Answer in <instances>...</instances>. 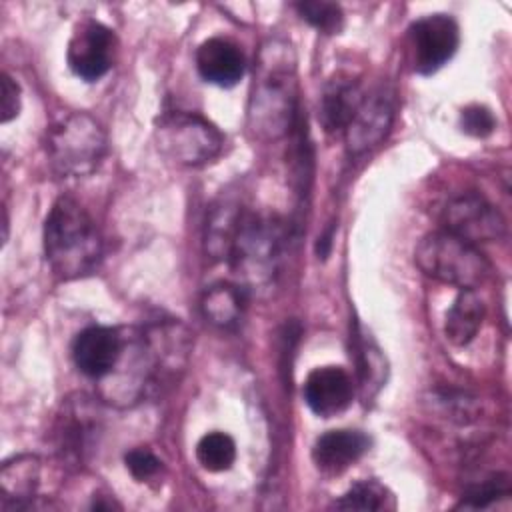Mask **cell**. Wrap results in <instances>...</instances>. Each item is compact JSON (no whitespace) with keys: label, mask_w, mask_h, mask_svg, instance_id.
Returning <instances> with one entry per match:
<instances>
[{"label":"cell","mask_w":512,"mask_h":512,"mask_svg":"<svg viewBox=\"0 0 512 512\" xmlns=\"http://www.w3.org/2000/svg\"><path fill=\"white\" fill-rule=\"evenodd\" d=\"M52 432L60 460L68 466H82L98 444L100 412L96 404L84 394L68 396L62 402Z\"/></svg>","instance_id":"obj_7"},{"label":"cell","mask_w":512,"mask_h":512,"mask_svg":"<svg viewBox=\"0 0 512 512\" xmlns=\"http://www.w3.org/2000/svg\"><path fill=\"white\" fill-rule=\"evenodd\" d=\"M302 394L316 416L332 418L350 406L354 398V382L340 366H320L308 374Z\"/></svg>","instance_id":"obj_14"},{"label":"cell","mask_w":512,"mask_h":512,"mask_svg":"<svg viewBox=\"0 0 512 512\" xmlns=\"http://www.w3.org/2000/svg\"><path fill=\"white\" fill-rule=\"evenodd\" d=\"M126 342V328L118 326H88L72 344V358L76 368L92 378L104 380L118 364Z\"/></svg>","instance_id":"obj_13"},{"label":"cell","mask_w":512,"mask_h":512,"mask_svg":"<svg viewBox=\"0 0 512 512\" xmlns=\"http://www.w3.org/2000/svg\"><path fill=\"white\" fill-rule=\"evenodd\" d=\"M394 120V94L386 88H376L362 96L344 134L350 154H364L378 146Z\"/></svg>","instance_id":"obj_12"},{"label":"cell","mask_w":512,"mask_h":512,"mask_svg":"<svg viewBox=\"0 0 512 512\" xmlns=\"http://www.w3.org/2000/svg\"><path fill=\"white\" fill-rule=\"evenodd\" d=\"M156 390L172 386L188 366L192 334L176 318H160L142 328Z\"/></svg>","instance_id":"obj_8"},{"label":"cell","mask_w":512,"mask_h":512,"mask_svg":"<svg viewBox=\"0 0 512 512\" xmlns=\"http://www.w3.org/2000/svg\"><path fill=\"white\" fill-rule=\"evenodd\" d=\"M196 460L208 472H224L236 460V444L226 432H208L196 444Z\"/></svg>","instance_id":"obj_23"},{"label":"cell","mask_w":512,"mask_h":512,"mask_svg":"<svg viewBox=\"0 0 512 512\" xmlns=\"http://www.w3.org/2000/svg\"><path fill=\"white\" fill-rule=\"evenodd\" d=\"M196 68L204 82L220 88H232L246 72V58L236 42L214 36L198 46Z\"/></svg>","instance_id":"obj_15"},{"label":"cell","mask_w":512,"mask_h":512,"mask_svg":"<svg viewBox=\"0 0 512 512\" xmlns=\"http://www.w3.org/2000/svg\"><path fill=\"white\" fill-rule=\"evenodd\" d=\"M44 148L54 174L82 178L98 170L106 156L108 140L96 118L86 112H68L46 130Z\"/></svg>","instance_id":"obj_4"},{"label":"cell","mask_w":512,"mask_h":512,"mask_svg":"<svg viewBox=\"0 0 512 512\" xmlns=\"http://www.w3.org/2000/svg\"><path fill=\"white\" fill-rule=\"evenodd\" d=\"M44 254L62 280L92 274L102 258V236L96 222L70 196L58 198L44 222Z\"/></svg>","instance_id":"obj_2"},{"label":"cell","mask_w":512,"mask_h":512,"mask_svg":"<svg viewBox=\"0 0 512 512\" xmlns=\"http://www.w3.org/2000/svg\"><path fill=\"white\" fill-rule=\"evenodd\" d=\"M2 102H0V120L2 124L14 120L20 114V86L10 74H2Z\"/></svg>","instance_id":"obj_29"},{"label":"cell","mask_w":512,"mask_h":512,"mask_svg":"<svg viewBox=\"0 0 512 512\" xmlns=\"http://www.w3.org/2000/svg\"><path fill=\"white\" fill-rule=\"evenodd\" d=\"M364 92L358 80L338 74L324 84L318 102V120L322 128L330 134L344 132L350 118L354 116Z\"/></svg>","instance_id":"obj_18"},{"label":"cell","mask_w":512,"mask_h":512,"mask_svg":"<svg viewBox=\"0 0 512 512\" xmlns=\"http://www.w3.org/2000/svg\"><path fill=\"white\" fill-rule=\"evenodd\" d=\"M356 354H358V374H360V386L362 390L370 392L372 386H380L382 378V358L380 350L368 342V340H356Z\"/></svg>","instance_id":"obj_26"},{"label":"cell","mask_w":512,"mask_h":512,"mask_svg":"<svg viewBox=\"0 0 512 512\" xmlns=\"http://www.w3.org/2000/svg\"><path fill=\"white\" fill-rule=\"evenodd\" d=\"M484 302L476 290L464 288L458 292L450 308L446 310L444 334L454 346H466L478 334L484 322Z\"/></svg>","instance_id":"obj_20"},{"label":"cell","mask_w":512,"mask_h":512,"mask_svg":"<svg viewBox=\"0 0 512 512\" xmlns=\"http://www.w3.org/2000/svg\"><path fill=\"white\" fill-rule=\"evenodd\" d=\"M396 506L392 492L378 480L354 482L332 508L336 510H392Z\"/></svg>","instance_id":"obj_22"},{"label":"cell","mask_w":512,"mask_h":512,"mask_svg":"<svg viewBox=\"0 0 512 512\" xmlns=\"http://www.w3.org/2000/svg\"><path fill=\"white\" fill-rule=\"evenodd\" d=\"M368 448L370 438L360 430H328L316 438L312 446V460L320 472L336 476L358 462Z\"/></svg>","instance_id":"obj_16"},{"label":"cell","mask_w":512,"mask_h":512,"mask_svg":"<svg viewBox=\"0 0 512 512\" xmlns=\"http://www.w3.org/2000/svg\"><path fill=\"white\" fill-rule=\"evenodd\" d=\"M242 212L244 208L232 198H222L212 206L204 232V248L212 260H228Z\"/></svg>","instance_id":"obj_21"},{"label":"cell","mask_w":512,"mask_h":512,"mask_svg":"<svg viewBox=\"0 0 512 512\" xmlns=\"http://www.w3.org/2000/svg\"><path fill=\"white\" fill-rule=\"evenodd\" d=\"M284 240L286 230L278 216L252 210L242 212L226 262L246 290L268 286L274 280Z\"/></svg>","instance_id":"obj_3"},{"label":"cell","mask_w":512,"mask_h":512,"mask_svg":"<svg viewBox=\"0 0 512 512\" xmlns=\"http://www.w3.org/2000/svg\"><path fill=\"white\" fill-rule=\"evenodd\" d=\"M510 494V478L508 474H502V472H496V474H490L486 478H482L480 482L472 484L458 508H468V510H480V508H488L490 504L498 502L500 498H506Z\"/></svg>","instance_id":"obj_24"},{"label":"cell","mask_w":512,"mask_h":512,"mask_svg":"<svg viewBox=\"0 0 512 512\" xmlns=\"http://www.w3.org/2000/svg\"><path fill=\"white\" fill-rule=\"evenodd\" d=\"M460 128L468 136L474 138H486L496 128V118L490 112V108L482 104H470L460 110Z\"/></svg>","instance_id":"obj_28"},{"label":"cell","mask_w":512,"mask_h":512,"mask_svg":"<svg viewBox=\"0 0 512 512\" xmlns=\"http://www.w3.org/2000/svg\"><path fill=\"white\" fill-rule=\"evenodd\" d=\"M248 304V290L242 284L216 282L204 290L200 310L208 324L220 330H232L240 324Z\"/></svg>","instance_id":"obj_19"},{"label":"cell","mask_w":512,"mask_h":512,"mask_svg":"<svg viewBox=\"0 0 512 512\" xmlns=\"http://www.w3.org/2000/svg\"><path fill=\"white\" fill-rule=\"evenodd\" d=\"M116 34L106 24L86 18L74 26L66 60L70 70L84 82H98L114 62Z\"/></svg>","instance_id":"obj_11"},{"label":"cell","mask_w":512,"mask_h":512,"mask_svg":"<svg viewBox=\"0 0 512 512\" xmlns=\"http://www.w3.org/2000/svg\"><path fill=\"white\" fill-rule=\"evenodd\" d=\"M156 144L168 160L182 166H200L222 152L224 138L204 116L168 110L156 120Z\"/></svg>","instance_id":"obj_6"},{"label":"cell","mask_w":512,"mask_h":512,"mask_svg":"<svg viewBox=\"0 0 512 512\" xmlns=\"http://www.w3.org/2000/svg\"><path fill=\"white\" fill-rule=\"evenodd\" d=\"M124 464L136 482H150L160 476L162 460L148 448H134L124 454Z\"/></svg>","instance_id":"obj_27"},{"label":"cell","mask_w":512,"mask_h":512,"mask_svg":"<svg viewBox=\"0 0 512 512\" xmlns=\"http://www.w3.org/2000/svg\"><path fill=\"white\" fill-rule=\"evenodd\" d=\"M414 260L426 276L458 290H476L492 272L490 260L478 246L446 230L426 234L416 246Z\"/></svg>","instance_id":"obj_5"},{"label":"cell","mask_w":512,"mask_h":512,"mask_svg":"<svg viewBox=\"0 0 512 512\" xmlns=\"http://www.w3.org/2000/svg\"><path fill=\"white\" fill-rule=\"evenodd\" d=\"M444 230L478 246L496 242L506 234V218L476 192H464L452 198L442 212Z\"/></svg>","instance_id":"obj_10"},{"label":"cell","mask_w":512,"mask_h":512,"mask_svg":"<svg viewBox=\"0 0 512 512\" xmlns=\"http://www.w3.org/2000/svg\"><path fill=\"white\" fill-rule=\"evenodd\" d=\"M460 44V28L448 14H428L408 28L414 72L430 76L452 60Z\"/></svg>","instance_id":"obj_9"},{"label":"cell","mask_w":512,"mask_h":512,"mask_svg":"<svg viewBox=\"0 0 512 512\" xmlns=\"http://www.w3.org/2000/svg\"><path fill=\"white\" fill-rule=\"evenodd\" d=\"M248 130L258 140H280L298 122V70L286 40H268L254 68L246 110Z\"/></svg>","instance_id":"obj_1"},{"label":"cell","mask_w":512,"mask_h":512,"mask_svg":"<svg viewBox=\"0 0 512 512\" xmlns=\"http://www.w3.org/2000/svg\"><path fill=\"white\" fill-rule=\"evenodd\" d=\"M40 458L22 454L6 460L0 470V486H2V510H28L34 508V500L38 498L40 488Z\"/></svg>","instance_id":"obj_17"},{"label":"cell","mask_w":512,"mask_h":512,"mask_svg":"<svg viewBox=\"0 0 512 512\" xmlns=\"http://www.w3.org/2000/svg\"><path fill=\"white\" fill-rule=\"evenodd\" d=\"M296 12L302 20L324 34H336L342 28L344 14L334 2H298Z\"/></svg>","instance_id":"obj_25"}]
</instances>
